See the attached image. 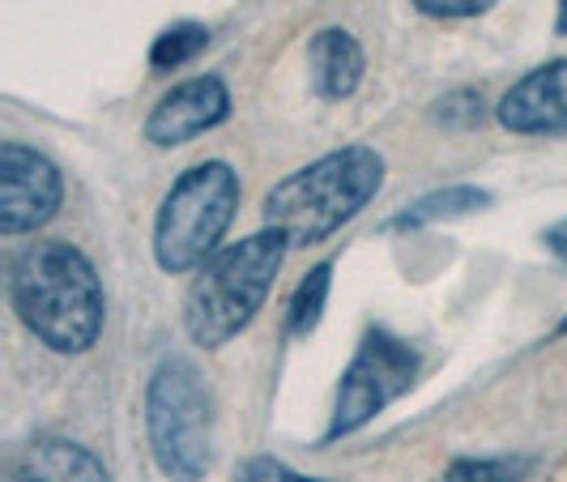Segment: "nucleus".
<instances>
[{
	"mask_svg": "<svg viewBox=\"0 0 567 482\" xmlns=\"http://www.w3.org/2000/svg\"><path fill=\"white\" fill-rule=\"evenodd\" d=\"M9 304L56 355H85L107 316V295L90 256L64 239H39L9 256Z\"/></svg>",
	"mask_w": 567,
	"mask_h": 482,
	"instance_id": "obj_1",
	"label": "nucleus"
},
{
	"mask_svg": "<svg viewBox=\"0 0 567 482\" xmlns=\"http://www.w3.org/2000/svg\"><path fill=\"white\" fill-rule=\"evenodd\" d=\"M384 184V158L371 145H346L290 171L265 193V227L286 235L290 248H308L341 230Z\"/></svg>",
	"mask_w": 567,
	"mask_h": 482,
	"instance_id": "obj_2",
	"label": "nucleus"
},
{
	"mask_svg": "<svg viewBox=\"0 0 567 482\" xmlns=\"http://www.w3.org/2000/svg\"><path fill=\"white\" fill-rule=\"evenodd\" d=\"M286 248H290L286 235L265 227L209 256L188 286V299H184L188 338L205 350H218L235 334H244L252 325V316L260 312L278 269H282Z\"/></svg>",
	"mask_w": 567,
	"mask_h": 482,
	"instance_id": "obj_3",
	"label": "nucleus"
},
{
	"mask_svg": "<svg viewBox=\"0 0 567 482\" xmlns=\"http://www.w3.org/2000/svg\"><path fill=\"white\" fill-rule=\"evenodd\" d=\"M150 453L171 482H200L214 465V398L193 359L167 355L145 393Z\"/></svg>",
	"mask_w": 567,
	"mask_h": 482,
	"instance_id": "obj_4",
	"label": "nucleus"
},
{
	"mask_svg": "<svg viewBox=\"0 0 567 482\" xmlns=\"http://www.w3.org/2000/svg\"><path fill=\"white\" fill-rule=\"evenodd\" d=\"M239 214V175L230 163H197L188 167L158 205L154 218V260L163 274L200 269L218 253L223 235Z\"/></svg>",
	"mask_w": 567,
	"mask_h": 482,
	"instance_id": "obj_5",
	"label": "nucleus"
},
{
	"mask_svg": "<svg viewBox=\"0 0 567 482\" xmlns=\"http://www.w3.org/2000/svg\"><path fill=\"white\" fill-rule=\"evenodd\" d=\"M414 376H419V350L410 341L393 338L389 329H368L350 368L341 371L329 440L354 435L359 427H368L384 406H393L401 393H410Z\"/></svg>",
	"mask_w": 567,
	"mask_h": 482,
	"instance_id": "obj_6",
	"label": "nucleus"
},
{
	"mask_svg": "<svg viewBox=\"0 0 567 482\" xmlns=\"http://www.w3.org/2000/svg\"><path fill=\"white\" fill-rule=\"evenodd\" d=\"M64 201L60 167L22 142L0 145V230L22 235L43 227Z\"/></svg>",
	"mask_w": 567,
	"mask_h": 482,
	"instance_id": "obj_7",
	"label": "nucleus"
},
{
	"mask_svg": "<svg viewBox=\"0 0 567 482\" xmlns=\"http://www.w3.org/2000/svg\"><path fill=\"white\" fill-rule=\"evenodd\" d=\"M227 115H230L227 82L214 78V73H200V78L171 85L167 94L154 103V112L145 120V137L158 145V150H175V145H188L200 133L218 129Z\"/></svg>",
	"mask_w": 567,
	"mask_h": 482,
	"instance_id": "obj_8",
	"label": "nucleus"
},
{
	"mask_svg": "<svg viewBox=\"0 0 567 482\" xmlns=\"http://www.w3.org/2000/svg\"><path fill=\"white\" fill-rule=\"evenodd\" d=\"M499 124L512 133H564L567 129V60L525 73L499 99Z\"/></svg>",
	"mask_w": 567,
	"mask_h": 482,
	"instance_id": "obj_9",
	"label": "nucleus"
},
{
	"mask_svg": "<svg viewBox=\"0 0 567 482\" xmlns=\"http://www.w3.org/2000/svg\"><path fill=\"white\" fill-rule=\"evenodd\" d=\"M4 482H112V474L82 444L60 435H39L9 457Z\"/></svg>",
	"mask_w": 567,
	"mask_h": 482,
	"instance_id": "obj_10",
	"label": "nucleus"
},
{
	"mask_svg": "<svg viewBox=\"0 0 567 482\" xmlns=\"http://www.w3.org/2000/svg\"><path fill=\"white\" fill-rule=\"evenodd\" d=\"M308 73L320 99H350L368 73V57L350 30L329 27L308 43Z\"/></svg>",
	"mask_w": 567,
	"mask_h": 482,
	"instance_id": "obj_11",
	"label": "nucleus"
},
{
	"mask_svg": "<svg viewBox=\"0 0 567 482\" xmlns=\"http://www.w3.org/2000/svg\"><path fill=\"white\" fill-rule=\"evenodd\" d=\"M486 201H491V193H483V188L453 184V188H444V193H431V197L414 201L393 227H426V223H440V218H461V214L483 209Z\"/></svg>",
	"mask_w": 567,
	"mask_h": 482,
	"instance_id": "obj_12",
	"label": "nucleus"
},
{
	"mask_svg": "<svg viewBox=\"0 0 567 482\" xmlns=\"http://www.w3.org/2000/svg\"><path fill=\"white\" fill-rule=\"evenodd\" d=\"M329 286H333V260H320L312 274L295 286L290 312H286V329H290L295 338H308L316 325H320L324 304H329Z\"/></svg>",
	"mask_w": 567,
	"mask_h": 482,
	"instance_id": "obj_13",
	"label": "nucleus"
},
{
	"mask_svg": "<svg viewBox=\"0 0 567 482\" xmlns=\"http://www.w3.org/2000/svg\"><path fill=\"white\" fill-rule=\"evenodd\" d=\"M209 48V30L200 22H179V27L163 30L150 48V69L158 73H171V69H184L188 60H197L200 52Z\"/></svg>",
	"mask_w": 567,
	"mask_h": 482,
	"instance_id": "obj_14",
	"label": "nucleus"
},
{
	"mask_svg": "<svg viewBox=\"0 0 567 482\" xmlns=\"http://www.w3.org/2000/svg\"><path fill=\"white\" fill-rule=\"evenodd\" d=\"M534 470V457H456L444 482H520Z\"/></svg>",
	"mask_w": 567,
	"mask_h": 482,
	"instance_id": "obj_15",
	"label": "nucleus"
},
{
	"mask_svg": "<svg viewBox=\"0 0 567 482\" xmlns=\"http://www.w3.org/2000/svg\"><path fill=\"white\" fill-rule=\"evenodd\" d=\"M435 120H440V124H453V129H474V124H483V94H474V90H453V94H444V99L435 103Z\"/></svg>",
	"mask_w": 567,
	"mask_h": 482,
	"instance_id": "obj_16",
	"label": "nucleus"
},
{
	"mask_svg": "<svg viewBox=\"0 0 567 482\" xmlns=\"http://www.w3.org/2000/svg\"><path fill=\"white\" fill-rule=\"evenodd\" d=\"M235 482H329V479H308V474H295L282 461H274V457H252V461L239 465Z\"/></svg>",
	"mask_w": 567,
	"mask_h": 482,
	"instance_id": "obj_17",
	"label": "nucleus"
},
{
	"mask_svg": "<svg viewBox=\"0 0 567 482\" xmlns=\"http://www.w3.org/2000/svg\"><path fill=\"white\" fill-rule=\"evenodd\" d=\"M419 13L426 18H444V22H456V18H478L486 13L495 0H410Z\"/></svg>",
	"mask_w": 567,
	"mask_h": 482,
	"instance_id": "obj_18",
	"label": "nucleus"
},
{
	"mask_svg": "<svg viewBox=\"0 0 567 482\" xmlns=\"http://www.w3.org/2000/svg\"><path fill=\"white\" fill-rule=\"evenodd\" d=\"M546 248H550V253H555L567 265V223H559V227L546 230Z\"/></svg>",
	"mask_w": 567,
	"mask_h": 482,
	"instance_id": "obj_19",
	"label": "nucleus"
},
{
	"mask_svg": "<svg viewBox=\"0 0 567 482\" xmlns=\"http://www.w3.org/2000/svg\"><path fill=\"white\" fill-rule=\"evenodd\" d=\"M555 4H559V22H555V30L567 34V0H555Z\"/></svg>",
	"mask_w": 567,
	"mask_h": 482,
	"instance_id": "obj_20",
	"label": "nucleus"
},
{
	"mask_svg": "<svg viewBox=\"0 0 567 482\" xmlns=\"http://www.w3.org/2000/svg\"><path fill=\"white\" fill-rule=\"evenodd\" d=\"M559 329H564V334H567V320H564V325H559Z\"/></svg>",
	"mask_w": 567,
	"mask_h": 482,
	"instance_id": "obj_21",
	"label": "nucleus"
}]
</instances>
